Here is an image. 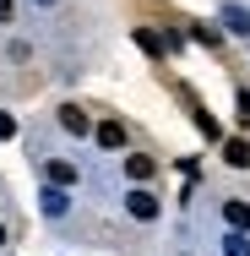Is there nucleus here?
Instances as JSON below:
<instances>
[{
    "label": "nucleus",
    "mask_w": 250,
    "mask_h": 256,
    "mask_svg": "<svg viewBox=\"0 0 250 256\" xmlns=\"http://www.w3.org/2000/svg\"><path fill=\"white\" fill-rule=\"evenodd\" d=\"M125 212H131L136 224H152V218H158L163 207H158V196H152L147 186H136V191H125Z\"/></svg>",
    "instance_id": "obj_1"
},
{
    "label": "nucleus",
    "mask_w": 250,
    "mask_h": 256,
    "mask_svg": "<svg viewBox=\"0 0 250 256\" xmlns=\"http://www.w3.org/2000/svg\"><path fill=\"white\" fill-rule=\"evenodd\" d=\"M93 136H98L103 153H120V148H125V126H120V120H98V126H93Z\"/></svg>",
    "instance_id": "obj_2"
},
{
    "label": "nucleus",
    "mask_w": 250,
    "mask_h": 256,
    "mask_svg": "<svg viewBox=\"0 0 250 256\" xmlns=\"http://www.w3.org/2000/svg\"><path fill=\"white\" fill-rule=\"evenodd\" d=\"M125 174H131L136 186H147L152 174H158V158H152V153H131V158H125Z\"/></svg>",
    "instance_id": "obj_3"
},
{
    "label": "nucleus",
    "mask_w": 250,
    "mask_h": 256,
    "mask_svg": "<svg viewBox=\"0 0 250 256\" xmlns=\"http://www.w3.org/2000/svg\"><path fill=\"white\" fill-rule=\"evenodd\" d=\"M60 131H71V136H87V131H93V120H87V109H76V104H65V109H60Z\"/></svg>",
    "instance_id": "obj_4"
},
{
    "label": "nucleus",
    "mask_w": 250,
    "mask_h": 256,
    "mask_svg": "<svg viewBox=\"0 0 250 256\" xmlns=\"http://www.w3.org/2000/svg\"><path fill=\"white\" fill-rule=\"evenodd\" d=\"M44 174H49V186H65V191H71V186H76V180H82V174H76V164H71V158H49V169H44Z\"/></svg>",
    "instance_id": "obj_5"
},
{
    "label": "nucleus",
    "mask_w": 250,
    "mask_h": 256,
    "mask_svg": "<svg viewBox=\"0 0 250 256\" xmlns=\"http://www.w3.org/2000/svg\"><path fill=\"white\" fill-rule=\"evenodd\" d=\"M223 164H229V169H250V142L245 136H229V142H223Z\"/></svg>",
    "instance_id": "obj_6"
},
{
    "label": "nucleus",
    "mask_w": 250,
    "mask_h": 256,
    "mask_svg": "<svg viewBox=\"0 0 250 256\" xmlns=\"http://www.w3.org/2000/svg\"><path fill=\"white\" fill-rule=\"evenodd\" d=\"M223 224H229V229H250V202L245 196H229V202H223Z\"/></svg>",
    "instance_id": "obj_7"
},
{
    "label": "nucleus",
    "mask_w": 250,
    "mask_h": 256,
    "mask_svg": "<svg viewBox=\"0 0 250 256\" xmlns=\"http://www.w3.org/2000/svg\"><path fill=\"white\" fill-rule=\"evenodd\" d=\"M185 98H191V93H185ZM191 114H196V131L207 136V142H223V126H218V120H212V114H207L196 98H191Z\"/></svg>",
    "instance_id": "obj_8"
},
{
    "label": "nucleus",
    "mask_w": 250,
    "mask_h": 256,
    "mask_svg": "<svg viewBox=\"0 0 250 256\" xmlns=\"http://www.w3.org/2000/svg\"><path fill=\"white\" fill-rule=\"evenodd\" d=\"M218 22H223L229 33H245V38H250V11H245V6H223V16H218Z\"/></svg>",
    "instance_id": "obj_9"
},
{
    "label": "nucleus",
    "mask_w": 250,
    "mask_h": 256,
    "mask_svg": "<svg viewBox=\"0 0 250 256\" xmlns=\"http://www.w3.org/2000/svg\"><path fill=\"white\" fill-rule=\"evenodd\" d=\"M38 202H44V212H49V218H65V186H44V196H38Z\"/></svg>",
    "instance_id": "obj_10"
},
{
    "label": "nucleus",
    "mask_w": 250,
    "mask_h": 256,
    "mask_svg": "<svg viewBox=\"0 0 250 256\" xmlns=\"http://www.w3.org/2000/svg\"><path fill=\"white\" fill-rule=\"evenodd\" d=\"M223 251H229V256H250V240H245V229H234V234L223 240Z\"/></svg>",
    "instance_id": "obj_11"
},
{
    "label": "nucleus",
    "mask_w": 250,
    "mask_h": 256,
    "mask_svg": "<svg viewBox=\"0 0 250 256\" xmlns=\"http://www.w3.org/2000/svg\"><path fill=\"white\" fill-rule=\"evenodd\" d=\"M191 38H196V44H207V50H218V38H223V33H218V28H207V22H201L196 33H191Z\"/></svg>",
    "instance_id": "obj_12"
},
{
    "label": "nucleus",
    "mask_w": 250,
    "mask_h": 256,
    "mask_svg": "<svg viewBox=\"0 0 250 256\" xmlns=\"http://www.w3.org/2000/svg\"><path fill=\"white\" fill-rule=\"evenodd\" d=\"M240 126H250V93H240Z\"/></svg>",
    "instance_id": "obj_13"
},
{
    "label": "nucleus",
    "mask_w": 250,
    "mask_h": 256,
    "mask_svg": "<svg viewBox=\"0 0 250 256\" xmlns=\"http://www.w3.org/2000/svg\"><path fill=\"white\" fill-rule=\"evenodd\" d=\"M11 16H16V6H11V0H0V28H5Z\"/></svg>",
    "instance_id": "obj_14"
},
{
    "label": "nucleus",
    "mask_w": 250,
    "mask_h": 256,
    "mask_svg": "<svg viewBox=\"0 0 250 256\" xmlns=\"http://www.w3.org/2000/svg\"><path fill=\"white\" fill-rule=\"evenodd\" d=\"M0 246H5V224H0Z\"/></svg>",
    "instance_id": "obj_15"
}]
</instances>
